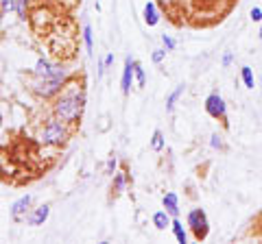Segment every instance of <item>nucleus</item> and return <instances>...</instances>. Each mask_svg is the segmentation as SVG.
Listing matches in <instances>:
<instances>
[{
    "instance_id": "nucleus-1",
    "label": "nucleus",
    "mask_w": 262,
    "mask_h": 244,
    "mask_svg": "<svg viewBox=\"0 0 262 244\" xmlns=\"http://www.w3.org/2000/svg\"><path fill=\"white\" fill-rule=\"evenodd\" d=\"M85 103H88L85 89L68 81L66 87L61 89V94L53 101V116L63 120L66 125H77L85 111Z\"/></svg>"
},
{
    "instance_id": "nucleus-2",
    "label": "nucleus",
    "mask_w": 262,
    "mask_h": 244,
    "mask_svg": "<svg viewBox=\"0 0 262 244\" xmlns=\"http://www.w3.org/2000/svg\"><path fill=\"white\" fill-rule=\"evenodd\" d=\"M68 81H70L68 68H61L55 77H35L29 83V89L42 101H55L57 96L61 94V89L66 87Z\"/></svg>"
},
{
    "instance_id": "nucleus-3",
    "label": "nucleus",
    "mask_w": 262,
    "mask_h": 244,
    "mask_svg": "<svg viewBox=\"0 0 262 244\" xmlns=\"http://www.w3.org/2000/svg\"><path fill=\"white\" fill-rule=\"evenodd\" d=\"M70 137V131H68V125H66L63 120H59L57 116H51L42 131H39V142H42L44 146H53V149H59V146H63L66 142H68Z\"/></svg>"
},
{
    "instance_id": "nucleus-4",
    "label": "nucleus",
    "mask_w": 262,
    "mask_h": 244,
    "mask_svg": "<svg viewBox=\"0 0 262 244\" xmlns=\"http://www.w3.org/2000/svg\"><path fill=\"white\" fill-rule=\"evenodd\" d=\"M186 225H188V229H190L194 240L203 242L210 235V221H208V214H206L203 207H192L190 211H188Z\"/></svg>"
},
{
    "instance_id": "nucleus-5",
    "label": "nucleus",
    "mask_w": 262,
    "mask_h": 244,
    "mask_svg": "<svg viewBox=\"0 0 262 244\" xmlns=\"http://www.w3.org/2000/svg\"><path fill=\"white\" fill-rule=\"evenodd\" d=\"M203 107H206V113H208L210 118L221 120L223 125H227V103H225V99L219 92H210L206 96V103H203Z\"/></svg>"
},
{
    "instance_id": "nucleus-6",
    "label": "nucleus",
    "mask_w": 262,
    "mask_h": 244,
    "mask_svg": "<svg viewBox=\"0 0 262 244\" xmlns=\"http://www.w3.org/2000/svg\"><path fill=\"white\" fill-rule=\"evenodd\" d=\"M31 203H33V197H31V194H24V197H20L18 201H13V203H11L9 214H11V221H13V223L27 221V216H29V211H31Z\"/></svg>"
},
{
    "instance_id": "nucleus-7",
    "label": "nucleus",
    "mask_w": 262,
    "mask_h": 244,
    "mask_svg": "<svg viewBox=\"0 0 262 244\" xmlns=\"http://www.w3.org/2000/svg\"><path fill=\"white\" fill-rule=\"evenodd\" d=\"M136 59H131V57H125V68H122V79H120V89H122V94H129L131 92V85H134V81H136Z\"/></svg>"
},
{
    "instance_id": "nucleus-8",
    "label": "nucleus",
    "mask_w": 262,
    "mask_h": 244,
    "mask_svg": "<svg viewBox=\"0 0 262 244\" xmlns=\"http://www.w3.org/2000/svg\"><path fill=\"white\" fill-rule=\"evenodd\" d=\"M61 68L63 66H55V63L44 59V57H39V59L35 61V68H33V77H55Z\"/></svg>"
},
{
    "instance_id": "nucleus-9",
    "label": "nucleus",
    "mask_w": 262,
    "mask_h": 244,
    "mask_svg": "<svg viewBox=\"0 0 262 244\" xmlns=\"http://www.w3.org/2000/svg\"><path fill=\"white\" fill-rule=\"evenodd\" d=\"M48 216H51V205H39V207H35V209H31L29 211V216H27V223L31 225V227H39V225H44L46 221H48Z\"/></svg>"
},
{
    "instance_id": "nucleus-10",
    "label": "nucleus",
    "mask_w": 262,
    "mask_h": 244,
    "mask_svg": "<svg viewBox=\"0 0 262 244\" xmlns=\"http://www.w3.org/2000/svg\"><path fill=\"white\" fill-rule=\"evenodd\" d=\"M142 20L146 27H158L160 24V11H158V5L153 3V0H149V3L144 5V9H142Z\"/></svg>"
},
{
    "instance_id": "nucleus-11",
    "label": "nucleus",
    "mask_w": 262,
    "mask_h": 244,
    "mask_svg": "<svg viewBox=\"0 0 262 244\" xmlns=\"http://www.w3.org/2000/svg\"><path fill=\"white\" fill-rule=\"evenodd\" d=\"M151 221H153V225H155V229H158V231H166V229H170L173 216H170L166 209H160V211H155V214H153Z\"/></svg>"
},
{
    "instance_id": "nucleus-12",
    "label": "nucleus",
    "mask_w": 262,
    "mask_h": 244,
    "mask_svg": "<svg viewBox=\"0 0 262 244\" xmlns=\"http://www.w3.org/2000/svg\"><path fill=\"white\" fill-rule=\"evenodd\" d=\"M162 205H164V209H166L173 218H177V216H179V197H177L175 192H166V194H164Z\"/></svg>"
},
{
    "instance_id": "nucleus-13",
    "label": "nucleus",
    "mask_w": 262,
    "mask_h": 244,
    "mask_svg": "<svg viewBox=\"0 0 262 244\" xmlns=\"http://www.w3.org/2000/svg\"><path fill=\"white\" fill-rule=\"evenodd\" d=\"M129 183H131V177L127 173H114V181H112V190L114 194H122L127 188H129Z\"/></svg>"
},
{
    "instance_id": "nucleus-14",
    "label": "nucleus",
    "mask_w": 262,
    "mask_h": 244,
    "mask_svg": "<svg viewBox=\"0 0 262 244\" xmlns=\"http://www.w3.org/2000/svg\"><path fill=\"white\" fill-rule=\"evenodd\" d=\"M170 231H173L175 240H177L179 244H188V229L184 227V223L179 221V216L173 218V223H170Z\"/></svg>"
},
{
    "instance_id": "nucleus-15",
    "label": "nucleus",
    "mask_w": 262,
    "mask_h": 244,
    "mask_svg": "<svg viewBox=\"0 0 262 244\" xmlns=\"http://www.w3.org/2000/svg\"><path fill=\"white\" fill-rule=\"evenodd\" d=\"M184 92H186V85H184V83H179V85L173 89V92L166 96V111H168V113L175 109V105H177L179 99H182V94H184Z\"/></svg>"
},
{
    "instance_id": "nucleus-16",
    "label": "nucleus",
    "mask_w": 262,
    "mask_h": 244,
    "mask_svg": "<svg viewBox=\"0 0 262 244\" xmlns=\"http://www.w3.org/2000/svg\"><path fill=\"white\" fill-rule=\"evenodd\" d=\"M83 44H85V51H88V55H94V35H92V27L85 22L83 24Z\"/></svg>"
},
{
    "instance_id": "nucleus-17",
    "label": "nucleus",
    "mask_w": 262,
    "mask_h": 244,
    "mask_svg": "<svg viewBox=\"0 0 262 244\" xmlns=\"http://www.w3.org/2000/svg\"><path fill=\"white\" fill-rule=\"evenodd\" d=\"M164 146H166V140H164V133L160 131V129H155L153 135H151V151L155 153H162Z\"/></svg>"
},
{
    "instance_id": "nucleus-18",
    "label": "nucleus",
    "mask_w": 262,
    "mask_h": 244,
    "mask_svg": "<svg viewBox=\"0 0 262 244\" xmlns=\"http://www.w3.org/2000/svg\"><path fill=\"white\" fill-rule=\"evenodd\" d=\"M241 79H243V85L247 87V89L256 87V77H253V70L249 66H243L241 68Z\"/></svg>"
},
{
    "instance_id": "nucleus-19",
    "label": "nucleus",
    "mask_w": 262,
    "mask_h": 244,
    "mask_svg": "<svg viewBox=\"0 0 262 244\" xmlns=\"http://www.w3.org/2000/svg\"><path fill=\"white\" fill-rule=\"evenodd\" d=\"M29 7H31V0H15V13H18L22 20L27 18V13H29Z\"/></svg>"
},
{
    "instance_id": "nucleus-20",
    "label": "nucleus",
    "mask_w": 262,
    "mask_h": 244,
    "mask_svg": "<svg viewBox=\"0 0 262 244\" xmlns=\"http://www.w3.org/2000/svg\"><path fill=\"white\" fill-rule=\"evenodd\" d=\"M134 72H136V83H138V87H144V85H146V75H144V68H142L138 61H136Z\"/></svg>"
},
{
    "instance_id": "nucleus-21",
    "label": "nucleus",
    "mask_w": 262,
    "mask_h": 244,
    "mask_svg": "<svg viewBox=\"0 0 262 244\" xmlns=\"http://www.w3.org/2000/svg\"><path fill=\"white\" fill-rule=\"evenodd\" d=\"M210 146L214 151H223L225 149V142H223V135H219V133H212L210 135Z\"/></svg>"
},
{
    "instance_id": "nucleus-22",
    "label": "nucleus",
    "mask_w": 262,
    "mask_h": 244,
    "mask_svg": "<svg viewBox=\"0 0 262 244\" xmlns=\"http://www.w3.org/2000/svg\"><path fill=\"white\" fill-rule=\"evenodd\" d=\"M166 53H168L166 48H155V51L151 53V61H153V63H158V66H160V63H162L164 59H166Z\"/></svg>"
},
{
    "instance_id": "nucleus-23",
    "label": "nucleus",
    "mask_w": 262,
    "mask_h": 244,
    "mask_svg": "<svg viewBox=\"0 0 262 244\" xmlns=\"http://www.w3.org/2000/svg\"><path fill=\"white\" fill-rule=\"evenodd\" d=\"M9 11H15V0H0V15H7Z\"/></svg>"
},
{
    "instance_id": "nucleus-24",
    "label": "nucleus",
    "mask_w": 262,
    "mask_h": 244,
    "mask_svg": "<svg viewBox=\"0 0 262 244\" xmlns=\"http://www.w3.org/2000/svg\"><path fill=\"white\" fill-rule=\"evenodd\" d=\"M118 170V159L116 157H110L107 159V164H105V173H107L110 177H114V173Z\"/></svg>"
},
{
    "instance_id": "nucleus-25",
    "label": "nucleus",
    "mask_w": 262,
    "mask_h": 244,
    "mask_svg": "<svg viewBox=\"0 0 262 244\" xmlns=\"http://www.w3.org/2000/svg\"><path fill=\"white\" fill-rule=\"evenodd\" d=\"M162 44H164V48H166V51H175V46H177L175 39L170 37V35H166V33L162 35Z\"/></svg>"
},
{
    "instance_id": "nucleus-26",
    "label": "nucleus",
    "mask_w": 262,
    "mask_h": 244,
    "mask_svg": "<svg viewBox=\"0 0 262 244\" xmlns=\"http://www.w3.org/2000/svg\"><path fill=\"white\" fill-rule=\"evenodd\" d=\"M232 63H234V53H232V51H227V53L223 55V59H221V66H223V68H229Z\"/></svg>"
},
{
    "instance_id": "nucleus-27",
    "label": "nucleus",
    "mask_w": 262,
    "mask_h": 244,
    "mask_svg": "<svg viewBox=\"0 0 262 244\" xmlns=\"http://www.w3.org/2000/svg\"><path fill=\"white\" fill-rule=\"evenodd\" d=\"M249 18H251L253 22H262V9H260V7H251Z\"/></svg>"
},
{
    "instance_id": "nucleus-28",
    "label": "nucleus",
    "mask_w": 262,
    "mask_h": 244,
    "mask_svg": "<svg viewBox=\"0 0 262 244\" xmlns=\"http://www.w3.org/2000/svg\"><path fill=\"white\" fill-rule=\"evenodd\" d=\"M98 70H96V77L98 79H103V75H105V59H98V66H96Z\"/></svg>"
},
{
    "instance_id": "nucleus-29",
    "label": "nucleus",
    "mask_w": 262,
    "mask_h": 244,
    "mask_svg": "<svg viewBox=\"0 0 262 244\" xmlns=\"http://www.w3.org/2000/svg\"><path fill=\"white\" fill-rule=\"evenodd\" d=\"M112 63H114V55L110 53L107 57H105V68H110V66H112Z\"/></svg>"
},
{
    "instance_id": "nucleus-30",
    "label": "nucleus",
    "mask_w": 262,
    "mask_h": 244,
    "mask_svg": "<svg viewBox=\"0 0 262 244\" xmlns=\"http://www.w3.org/2000/svg\"><path fill=\"white\" fill-rule=\"evenodd\" d=\"M258 37L262 39V24H260V31H258Z\"/></svg>"
},
{
    "instance_id": "nucleus-31",
    "label": "nucleus",
    "mask_w": 262,
    "mask_h": 244,
    "mask_svg": "<svg viewBox=\"0 0 262 244\" xmlns=\"http://www.w3.org/2000/svg\"><path fill=\"white\" fill-rule=\"evenodd\" d=\"M260 87H262V85H260Z\"/></svg>"
}]
</instances>
